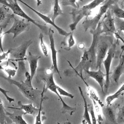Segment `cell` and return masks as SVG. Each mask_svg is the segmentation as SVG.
Here are the masks:
<instances>
[{
  "mask_svg": "<svg viewBox=\"0 0 124 124\" xmlns=\"http://www.w3.org/2000/svg\"><path fill=\"white\" fill-rule=\"evenodd\" d=\"M90 33L93 35V40L90 46L84 50L81 60L75 68L73 67L69 61L67 62L72 68L76 75H82L83 71L90 69L96 70V46L99 36L102 34L101 22L98 23L95 30H90Z\"/></svg>",
  "mask_w": 124,
  "mask_h": 124,
  "instance_id": "1",
  "label": "cell"
},
{
  "mask_svg": "<svg viewBox=\"0 0 124 124\" xmlns=\"http://www.w3.org/2000/svg\"><path fill=\"white\" fill-rule=\"evenodd\" d=\"M106 0H93L82 7L73 8L70 13L73 20L72 23L69 26L71 31H74L76 30L77 25L82 18L90 16L93 9Z\"/></svg>",
  "mask_w": 124,
  "mask_h": 124,
  "instance_id": "2",
  "label": "cell"
},
{
  "mask_svg": "<svg viewBox=\"0 0 124 124\" xmlns=\"http://www.w3.org/2000/svg\"><path fill=\"white\" fill-rule=\"evenodd\" d=\"M54 70L53 68H51L49 69H47L45 71V75L42 77L41 80H43L46 85V89H48L52 92L55 93L57 95L58 97L60 99V101L62 104V113H68L70 115H72L76 110V108L75 107H72L68 105H67L62 99L61 95L59 93L57 88L56 84L55 82L54 77H53V73Z\"/></svg>",
  "mask_w": 124,
  "mask_h": 124,
  "instance_id": "3",
  "label": "cell"
},
{
  "mask_svg": "<svg viewBox=\"0 0 124 124\" xmlns=\"http://www.w3.org/2000/svg\"><path fill=\"white\" fill-rule=\"evenodd\" d=\"M0 77L4 79L9 83L16 85L18 89V90L28 99L32 101L33 104L37 105L41 101V94L42 91L37 88L34 89L33 87H31L25 84L22 81L21 82L13 79L8 77H5L1 74Z\"/></svg>",
  "mask_w": 124,
  "mask_h": 124,
  "instance_id": "4",
  "label": "cell"
},
{
  "mask_svg": "<svg viewBox=\"0 0 124 124\" xmlns=\"http://www.w3.org/2000/svg\"><path fill=\"white\" fill-rule=\"evenodd\" d=\"M0 3L8 7L12 11L14 14L19 16L23 18H24L30 22L33 23L39 29H40L42 31L46 33L48 32V29L46 26L38 23L35 20L28 16L23 10V9L18 4L17 0H0Z\"/></svg>",
  "mask_w": 124,
  "mask_h": 124,
  "instance_id": "5",
  "label": "cell"
},
{
  "mask_svg": "<svg viewBox=\"0 0 124 124\" xmlns=\"http://www.w3.org/2000/svg\"><path fill=\"white\" fill-rule=\"evenodd\" d=\"M113 43V40L112 35L106 34L105 36H101L100 35L99 36L96 46V70L101 67L103 61L107 55L109 47Z\"/></svg>",
  "mask_w": 124,
  "mask_h": 124,
  "instance_id": "6",
  "label": "cell"
},
{
  "mask_svg": "<svg viewBox=\"0 0 124 124\" xmlns=\"http://www.w3.org/2000/svg\"><path fill=\"white\" fill-rule=\"evenodd\" d=\"M119 0H107L106 2L99 8L97 14L92 19H86L82 22V26L85 31L89 29L94 30L100 22L102 17L106 14L110 6L118 2Z\"/></svg>",
  "mask_w": 124,
  "mask_h": 124,
  "instance_id": "7",
  "label": "cell"
},
{
  "mask_svg": "<svg viewBox=\"0 0 124 124\" xmlns=\"http://www.w3.org/2000/svg\"><path fill=\"white\" fill-rule=\"evenodd\" d=\"M13 18L14 19V21L11 27L4 32L3 34H12L13 35V39H14L20 33L28 31L30 29L31 25L30 23L31 22L24 18L22 19H16L15 16Z\"/></svg>",
  "mask_w": 124,
  "mask_h": 124,
  "instance_id": "8",
  "label": "cell"
},
{
  "mask_svg": "<svg viewBox=\"0 0 124 124\" xmlns=\"http://www.w3.org/2000/svg\"><path fill=\"white\" fill-rule=\"evenodd\" d=\"M116 47V44L113 43L112 45L109 47L105 59L103 61V64L105 68L106 71V79L105 83L104 86V91L105 93H107L108 92V90L110 84V70L111 67V64L112 61L114 58V52Z\"/></svg>",
  "mask_w": 124,
  "mask_h": 124,
  "instance_id": "9",
  "label": "cell"
},
{
  "mask_svg": "<svg viewBox=\"0 0 124 124\" xmlns=\"http://www.w3.org/2000/svg\"><path fill=\"white\" fill-rule=\"evenodd\" d=\"M32 43V40L25 41L22 43L19 46L14 48H10V56L14 58V59H9V61H26L25 56L26 51L29 46Z\"/></svg>",
  "mask_w": 124,
  "mask_h": 124,
  "instance_id": "10",
  "label": "cell"
},
{
  "mask_svg": "<svg viewBox=\"0 0 124 124\" xmlns=\"http://www.w3.org/2000/svg\"><path fill=\"white\" fill-rule=\"evenodd\" d=\"M109 9L108 10L103 19L100 21L101 26V33L107 35H111L117 31L114 18L112 16Z\"/></svg>",
  "mask_w": 124,
  "mask_h": 124,
  "instance_id": "11",
  "label": "cell"
},
{
  "mask_svg": "<svg viewBox=\"0 0 124 124\" xmlns=\"http://www.w3.org/2000/svg\"><path fill=\"white\" fill-rule=\"evenodd\" d=\"M54 31L51 28H48V35L50 42V48L51 53V60H52V67L54 72H56L59 75L61 78H62L61 76L58 66L57 62V52L58 50H56L55 45V41L54 39Z\"/></svg>",
  "mask_w": 124,
  "mask_h": 124,
  "instance_id": "12",
  "label": "cell"
},
{
  "mask_svg": "<svg viewBox=\"0 0 124 124\" xmlns=\"http://www.w3.org/2000/svg\"><path fill=\"white\" fill-rule=\"evenodd\" d=\"M17 1L21 2L22 4H23L24 5H25V6H26L27 7H28L29 8H30L31 10L33 12H34L36 15H37L41 19H42L46 23H48L49 24H50L51 25H52V26H53L58 31V33L61 34L62 36H63L64 37H67L68 36H69L71 32H66L65 30H63L61 28L59 27V26H58L55 23V22H54L51 19V18H50L48 16H47L42 13H41V12L35 10L34 9H33V8H32L31 6H30L29 5H28V4H27L26 3H25L24 1H23L22 0H17Z\"/></svg>",
  "mask_w": 124,
  "mask_h": 124,
  "instance_id": "13",
  "label": "cell"
},
{
  "mask_svg": "<svg viewBox=\"0 0 124 124\" xmlns=\"http://www.w3.org/2000/svg\"><path fill=\"white\" fill-rule=\"evenodd\" d=\"M89 77L94 79L99 85L101 91L103 93H105L104 86L105 83V77H106V74H104L99 67L97 70H88L85 71Z\"/></svg>",
  "mask_w": 124,
  "mask_h": 124,
  "instance_id": "14",
  "label": "cell"
},
{
  "mask_svg": "<svg viewBox=\"0 0 124 124\" xmlns=\"http://www.w3.org/2000/svg\"><path fill=\"white\" fill-rule=\"evenodd\" d=\"M9 9L8 7L5 5L2 7L0 6V29H3L6 27L10 20L15 16V14L8 13Z\"/></svg>",
  "mask_w": 124,
  "mask_h": 124,
  "instance_id": "15",
  "label": "cell"
},
{
  "mask_svg": "<svg viewBox=\"0 0 124 124\" xmlns=\"http://www.w3.org/2000/svg\"><path fill=\"white\" fill-rule=\"evenodd\" d=\"M40 58H41L40 56L33 55L31 52H28V55L26 57V61H28L29 63L30 74L32 79L36 72L38 66V62Z\"/></svg>",
  "mask_w": 124,
  "mask_h": 124,
  "instance_id": "16",
  "label": "cell"
},
{
  "mask_svg": "<svg viewBox=\"0 0 124 124\" xmlns=\"http://www.w3.org/2000/svg\"><path fill=\"white\" fill-rule=\"evenodd\" d=\"M124 73V55H121L118 64L113 70L111 78L114 83L118 85L120 78Z\"/></svg>",
  "mask_w": 124,
  "mask_h": 124,
  "instance_id": "17",
  "label": "cell"
},
{
  "mask_svg": "<svg viewBox=\"0 0 124 124\" xmlns=\"http://www.w3.org/2000/svg\"><path fill=\"white\" fill-rule=\"evenodd\" d=\"M17 104L19 107L18 108L9 107H7V108H15L17 110H23L24 111V112H23V115L29 114V115H31L35 116V115L36 113V112L38 113L39 108H37L36 107L34 106L32 103L24 105V104H23L20 101H18Z\"/></svg>",
  "mask_w": 124,
  "mask_h": 124,
  "instance_id": "18",
  "label": "cell"
},
{
  "mask_svg": "<svg viewBox=\"0 0 124 124\" xmlns=\"http://www.w3.org/2000/svg\"><path fill=\"white\" fill-rule=\"evenodd\" d=\"M78 77L80 78L83 80L84 83L86 86L87 90V93L88 95L89 96V97L92 100H95L98 104L101 106V107H103L104 106V103L102 102V101L101 100L99 96H98L97 94L96 93V92L94 90L93 88L91 86H90L88 83L85 81L84 78L83 77V75H78Z\"/></svg>",
  "mask_w": 124,
  "mask_h": 124,
  "instance_id": "19",
  "label": "cell"
},
{
  "mask_svg": "<svg viewBox=\"0 0 124 124\" xmlns=\"http://www.w3.org/2000/svg\"><path fill=\"white\" fill-rule=\"evenodd\" d=\"M78 88L80 94L81 96L82 97L83 102H84V113L83 115V120L82 121V123L83 124H92V120L90 118V113L89 111V108H88V104H87V102L86 101V98L85 97L83 91L81 89V88L80 86H78Z\"/></svg>",
  "mask_w": 124,
  "mask_h": 124,
  "instance_id": "20",
  "label": "cell"
},
{
  "mask_svg": "<svg viewBox=\"0 0 124 124\" xmlns=\"http://www.w3.org/2000/svg\"><path fill=\"white\" fill-rule=\"evenodd\" d=\"M102 108V113L105 117L106 120L112 123L116 124V118L113 109L108 105L107 106L104 105Z\"/></svg>",
  "mask_w": 124,
  "mask_h": 124,
  "instance_id": "21",
  "label": "cell"
},
{
  "mask_svg": "<svg viewBox=\"0 0 124 124\" xmlns=\"http://www.w3.org/2000/svg\"><path fill=\"white\" fill-rule=\"evenodd\" d=\"M6 114L7 116L11 120L13 123L16 124H28L25 120L23 118V113L22 114L17 113V112H14L13 113L9 112L6 110Z\"/></svg>",
  "mask_w": 124,
  "mask_h": 124,
  "instance_id": "22",
  "label": "cell"
},
{
  "mask_svg": "<svg viewBox=\"0 0 124 124\" xmlns=\"http://www.w3.org/2000/svg\"><path fill=\"white\" fill-rule=\"evenodd\" d=\"M66 37L67 39H64L61 42V46L64 49L69 51L76 44V41L73 36V31H72L71 34Z\"/></svg>",
  "mask_w": 124,
  "mask_h": 124,
  "instance_id": "23",
  "label": "cell"
},
{
  "mask_svg": "<svg viewBox=\"0 0 124 124\" xmlns=\"http://www.w3.org/2000/svg\"><path fill=\"white\" fill-rule=\"evenodd\" d=\"M124 92V84L120 87V88L113 94L108 96L106 98V102L107 105H110L111 103L115 100L118 99L120 95Z\"/></svg>",
  "mask_w": 124,
  "mask_h": 124,
  "instance_id": "24",
  "label": "cell"
},
{
  "mask_svg": "<svg viewBox=\"0 0 124 124\" xmlns=\"http://www.w3.org/2000/svg\"><path fill=\"white\" fill-rule=\"evenodd\" d=\"M52 15L51 17L52 21L55 22V19L60 15H63L62 10L59 3V0H54V5L52 11Z\"/></svg>",
  "mask_w": 124,
  "mask_h": 124,
  "instance_id": "25",
  "label": "cell"
},
{
  "mask_svg": "<svg viewBox=\"0 0 124 124\" xmlns=\"http://www.w3.org/2000/svg\"><path fill=\"white\" fill-rule=\"evenodd\" d=\"M45 89H46V85L44 83V85L43 87V90L41 93V101H40V107L38 109V113L35 116V124H42V103L43 102V100H44V93L45 92Z\"/></svg>",
  "mask_w": 124,
  "mask_h": 124,
  "instance_id": "26",
  "label": "cell"
},
{
  "mask_svg": "<svg viewBox=\"0 0 124 124\" xmlns=\"http://www.w3.org/2000/svg\"><path fill=\"white\" fill-rule=\"evenodd\" d=\"M110 8L115 17L124 19V10L120 8L117 3L112 5Z\"/></svg>",
  "mask_w": 124,
  "mask_h": 124,
  "instance_id": "27",
  "label": "cell"
},
{
  "mask_svg": "<svg viewBox=\"0 0 124 124\" xmlns=\"http://www.w3.org/2000/svg\"><path fill=\"white\" fill-rule=\"evenodd\" d=\"M17 67L16 68H13L10 66H8V64L6 66H1L0 65V70H3L8 74V77L12 78L15 76L16 75Z\"/></svg>",
  "mask_w": 124,
  "mask_h": 124,
  "instance_id": "28",
  "label": "cell"
},
{
  "mask_svg": "<svg viewBox=\"0 0 124 124\" xmlns=\"http://www.w3.org/2000/svg\"><path fill=\"white\" fill-rule=\"evenodd\" d=\"M6 109L3 104V102L0 97V123L5 124L6 120Z\"/></svg>",
  "mask_w": 124,
  "mask_h": 124,
  "instance_id": "29",
  "label": "cell"
},
{
  "mask_svg": "<svg viewBox=\"0 0 124 124\" xmlns=\"http://www.w3.org/2000/svg\"><path fill=\"white\" fill-rule=\"evenodd\" d=\"M114 21L117 31L119 33H121L122 31L124 32V19L115 17Z\"/></svg>",
  "mask_w": 124,
  "mask_h": 124,
  "instance_id": "30",
  "label": "cell"
},
{
  "mask_svg": "<svg viewBox=\"0 0 124 124\" xmlns=\"http://www.w3.org/2000/svg\"><path fill=\"white\" fill-rule=\"evenodd\" d=\"M39 39H40V47L41 49V51L44 54V55L46 57L48 56V50L47 47L45 44V42L43 40V34L42 32L40 33L39 35Z\"/></svg>",
  "mask_w": 124,
  "mask_h": 124,
  "instance_id": "31",
  "label": "cell"
},
{
  "mask_svg": "<svg viewBox=\"0 0 124 124\" xmlns=\"http://www.w3.org/2000/svg\"><path fill=\"white\" fill-rule=\"evenodd\" d=\"M88 108H89V113L91 115L90 116L91 117L92 123V124H96L97 123V120H96L95 113H94L93 105L92 104H88Z\"/></svg>",
  "mask_w": 124,
  "mask_h": 124,
  "instance_id": "32",
  "label": "cell"
},
{
  "mask_svg": "<svg viewBox=\"0 0 124 124\" xmlns=\"http://www.w3.org/2000/svg\"><path fill=\"white\" fill-rule=\"evenodd\" d=\"M56 88H57V90L59 93L61 95L64 96H66V97H69V98H70L71 99H73L74 98V96L72 94L68 93V92H67L66 91H65V90L62 89L60 86H59L57 85H56Z\"/></svg>",
  "mask_w": 124,
  "mask_h": 124,
  "instance_id": "33",
  "label": "cell"
},
{
  "mask_svg": "<svg viewBox=\"0 0 124 124\" xmlns=\"http://www.w3.org/2000/svg\"><path fill=\"white\" fill-rule=\"evenodd\" d=\"M80 0L82 1V0ZM76 1L77 0H63L61 3L64 6L70 5L74 8H78L79 7V6L78 4H77Z\"/></svg>",
  "mask_w": 124,
  "mask_h": 124,
  "instance_id": "34",
  "label": "cell"
},
{
  "mask_svg": "<svg viewBox=\"0 0 124 124\" xmlns=\"http://www.w3.org/2000/svg\"><path fill=\"white\" fill-rule=\"evenodd\" d=\"M25 76L26 77V79H25L24 80H22L23 82L29 87H33L31 83L32 79L31 78V74L28 71H26L25 73Z\"/></svg>",
  "mask_w": 124,
  "mask_h": 124,
  "instance_id": "35",
  "label": "cell"
},
{
  "mask_svg": "<svg viewBox=\"0 0 124 124\" xmlns=\"http://www.w3.org/2000/svg\"><path fill=\"white\" fill-rule=\"evenodd\" d=\"M0 92L1 93H2V94L5 96V97L6 98V99H7V100L8 101V102L9 103H11L12 102L15 101V99L14 98H13L11 97H10L7 94V93H9V91L6 90H5V89H3V88H2L1 87H0Z\"/></svg>",
  "mask_w": 124,
  "mask_h": 124,
  "instance_id": "36",
  "label": "cell"
},
{
  "mask_svg": "<svg viewBox=\"0 0 124 124\" xmlns=\"http://www.w3.org/2000/svg\"><path fill=\"white\" fill-rule=\"evenodd\" d=\"M10 49H9L6 52H2V53H0V63L3 61H7L9 59V56H10Z\"/></svg>",
  "mask_w": 124,
  "mask_h": 124,
  "instance_id": "37",
  "label": "cell"
},
{
  "mask_svg": "<svg viewBox=\"0 0 124 124\" xmlns=\"http://www.w3.org/2000/svg\"><path fill=\"white\" fill-rule=\"evenodd\" d=\"M124 119V105L121 107L118 112L117 114V119L118 121H122Z\"/></svg>",
  "mask_w": 124,
  "mask_h": 124,
  "instance_id": "38",
  "label": "cell"
},
{
  "mask_svg": "<svg viewBox=\"0 0 124 124\" xmlns=\"http://www.w3.org/2000/svg\"><path fill=\"white\" fill-rule=\"evenodd\" d=\"M2 28L0 29V49L2 52H4V50L2 46V37L4 35L3 33H2Z\"/></svg>",
  "mask_w": 124,
  "mask_h": 124,
  "instance_id": "39",
  "label": "cell"
},
{
  "mask_svg": "<svg viewBox=\"0 0 124 124\" xmlns=\"http://www.w3.org/2000/svg\"><path fill=\"white\" fill-rule=\"evenodd\" d=\"M113 35L114 36V37H115L116 39H120V40L124 44V39H123V38H122V37H121V36H120V33H119L118 31H116V32H114Z\"/></svg>",
  "mask_w": 124,
  "mask_h": 124,
  "instance_id": "40",
  "label": "cell"
},
{
  "mask_svg": "<svg viewBox=\"0 0 124 124\" xmlns=\"http://www.w3.org/2000/svg\"><path fill=\"white\" fill-rule=\"evenodd\" d=\"M78 48L79 49L82 50V49H83L84 48V47H85V45H84V43H81L78 44Z\"/></svg>",
  "mask_w": 124,
  "mask_h": 124,
  "instance_id": "41",
  "label": "cell"
},
{
  "mask_svg": "<svg viewBox=\"0 0 124 124\" xmlns=\"http://www.w3.org/2000/svg\"><path fill=\"white\" fill-rule=\"evenodd\" d=\"M36 0V3H37V6H39L40 5L42 4V2L41 0Z\"/></svg>",
  "mask_w": 124,
  "mask_h": 124,
  "instance_id": "42",
  "label": "cell"
},
{
  "mask_svg": "<svg viewBox=\"0 0 124 124\" xmlns=\"http://www.w3.org/2000/svg\"><path fill=\"white\" fill-rule=\"evenodd\" d=\"M121 48H122V49L123 50H124V46H122Z\"/></svg>",
  "mask_w": 124,
  "mask_h": 124,
  "instance_id": "43",
  "label": "cell"
},
{
  "mask_svg": "<svg viewBox=\"0 0 124 124\" xmlns=\"http://www.w3.org/2000/svg\"><path fill=\"white\" fill-rule=\"evenodd\" d=\"M122 3H124V0H123V2Z\"/></svg>",
  "mask_w": 124,
  "mask_h": 124,
  "instance_id": "44",
  "label": "cell"
}]
</instances>
